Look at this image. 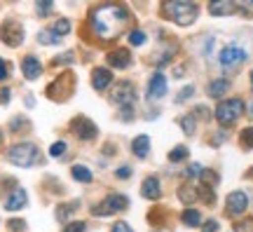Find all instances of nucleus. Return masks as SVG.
I'll return each mask as SVG.
<instances>
[{"instance_id": "f257e3e1", "label": "nucleus", "mask_w": 253, "mask_h": 232, "mask_svg": "<svg viewBox=\"0 0 253 232\" xmlns=\"http://www.w3.org/2000/svg\"><path fill=\"white\" fill-rule=\"evenodd\" d=\"M89 24L101 40H115L129 24V12L118 2H106L91 12Z\"/></svg>"}, {"instance_id": "dca6fc26", "label": "nucleus", "mask_w": 253, "mask_h": 232, "mask_svg": "<svg viewBox=\"0 0 253 232\" xmlns=\"http://www.w3.org/2000/svg\"><path fill=\"white\" fill-rule=\"evenodd\" d=\"M141 195L145 199H160L162 195V186H160V179L157 176H148L143 181V186H141Z\"/></svg>"}, {"instance_id": "cd10ccee", "label": "nucleus", "mask_w": 253, "mask_h": 232, "mask_svg": "<svg viewBox=\"0 0 253 232\" xmlns=\"http://www.w3.org/2000/svg\"><path fill=\"white\" fill-rule=\"evenodd\" d=\"M183 160H188V148L185 145H178V148H173L169 152V162H183Z\"/></svg>"}, {"instance_id": "4c0bfd02", "label": "nucleus", "mask_w": 253, "mask_h": 232, "mask_svg": "<svg viewBox=\"0 0 253 232\" xmlns=\"http://www.w3.org/2000/svg\"><path fill=\"white\" fill-rule=\"evenodd\" d=\"M235 230L237 232H253V221H244V223L235 225Z\"/></svg>"}, {"instance_id": "49530a36", "label": "nucleus", "mask_w": 253, "mask_h": 232, "mask_svg": "<svg viewBox=\"0 0 253 232\" xmlns=\"http://www.w3.org/2000/svg\"><path fill=\"white\" fill-rule=\"evenodd\" d=\"M249 115L253 117V103H251V106H249Z\"/></svg>"}, {"instance_id": "c03bdc74", "label": "nucleus", "mask_w": 253, "mask_h": 232, "mask_svg": "<svg viewBox=\"0 0 253 232\" xmlns=\"http://www.w3.org/2000/svg\"><path fill=\"white\" fill-rule=\"evenodd\" d=\"M218 230V221H209L207 223V232H216Z\"/></svg>"}, {"instance_id": "79ce46f5", "label": "nucleus", "mask_w": 253, "mask_h": 232, "mask_svg": "<svg viewBox=\"0 0 253 232\" xmlns=\"http://www.w3.org/2000/svg\"><path fill=\"white\" fill-rule=\"evenodd\" d=\"M9 98H12V92H9V90H0V103H7Z\"/></svg>"}, {"instance_id": "a19ab883", "label": "nucleus", "mask_w": 253, "mask_h": 232, "mask_svg": "<svg viewBox=\"0 0 253 232\" xmlns=\"http://www.w3.org/2000/svg\"><path fill=\"white\" fill-rule=\"evenodd\" d=\"M110 232H134V230H131V228H129L126 223H115Z\"/></svg>"}, {"instance_id": "423d86ee", "label": "nucleus", "mask_w": 253, "mask_h": 232, "mask_svg": "<svg viewBox=\"0 0 253 232\" xmlns=\"http://www.w3.org/2000/svg\"><path fill=\"white\" fill-rule=\"evenodd\" d=\"M129 206V199L125 195H108L99 206L91 209L94 216H110V214H118V211H125Z\"/></svg>"}, {"instance_id": "f704fd0d", "label": "nucleus", "mask_w": 253, "mask_h": 232, "mask_svg": "<svg viewBox=\"0 0 253 232\" xmlns=\"http://www.w3.org/2000/svg\"><path fill=\"white\" fill-rule=\"evenodd\" d=\"M9 230H12V232H21V230H26V223H24L21 218H12V221H9Z\"/></svg>"}, {"instance_id": "a878e982", "label": "nucleus", "mask_w": 253, "mask_h": 232, "mask_svg": "<svg viewBox=\"0 0 253 232\" xmlns=\"http://www.w3.org/2000/svg\"><path fill=\"white\" fill-rule=\"evenodd\" d=\"M52 5H54V0H36L38 17H47V14L52 12Z\"/></svg>"}, {"instance_id": "c85d7f7f", "label": "nucleus", "mask_w": 253, "mask_h": 232, "mask_svg": "<svg viewBox=\"0 0 253 232\" xmlns=\"http://www.w3.org/2000/svg\"><path fill=\"white\" fill-rule=\"evenodd\" d=\"M178 122H181L183 132H185V134H188V136H192V134H195V115H183L181 120H178Z\"/></svg>"}, {"instance_id": "c9c22d12", "label": "nucleus", "mask_w": 253, "mask_h": 232, "mask_svg": "<svg viewBox=\"0 0 253 232\" xmlns=\"http://www.w3.org/2000/svg\"><path fill=\"white\" fill-rule=\"evenodd\" d=\"M9 127H12V132H21V127H26V120H24V117H14V120L9 122Z\"/></svg>"}, {"instance_id": "9b49d317", "label": "nucleus", "mask_w": 253, "mask_h": 232, "mask_svg": "<svg viewBox=\"0 0 253 232\" xmlns=\"http://www.w3.org/2000/svg\"><path fill=\"white\" fill-rule=\"evenodd\" d=\"M164 94H167V78L157 71L150 78V82H148V94L145 96L150 98V101H160V98H164Z\"/></svg>"}, {"instance_id": "7ed1b4c3", "label": "nucleus", "mask_w": 253, "mask_h": 232, "mask_svg": "<svg viewBox=\"0 0 253 232\" xmlns=\"http://www.w3.org/2000/svg\"><path fill=\"white\" fill-rule=\"evenodd\" d=\"M7 160L14 164V167H21V169H28L40 162V152L33 143H17L12 145L7 152Z\"/></svg>"}, {"instance_id": "f3484780", "label": "nucleus", "mask_w": 253, "mask_h": 232, "mask_svg": "<svg viewBox=\"0 0 253 232\" xmlns=\"http://www.w3.org/2000/svg\"><path fill=\"white\" fill-rule=\"evenodd\" d=\"M106 61H108L110 68H126L131 63V54L126 52V49H115V52H110L106 56Z\"/></svg>"}, {"instance_id": "6e6552de", "label": "nucleus", "mask_w": 253, "mask_h": 232, "mask_svg": "<svg viewBox=\"0 0 253 232\" xmlns=\"http://www.w3.org/2000/svg\"><path fill=\"white\" fill-rule=\"evenodd\" d=\"M220 66L223 68H237V66H242V63L246 61V52L242 49V47L237 45H227L220 49Z\"/></svg>"}, {"instance_id": "ea45409f", "label": "nucleus", "mask_w": 253, "mask_h": 232, "mask_svg": "<svg viewBox=\"0 0 253 232\" xmlns=\"http://www.w3.org/2000/svg\"><path fill=\"white\" fill-rule=\"evenodd\" d=\"M199 174H202V164H190V169H188L190 179H195V176H199Z\"/></svg>"}, {"instance_id": "412c9836", "label": "nucleus", "mask_w": 253, "mask_h": 232, "mask_svg": "<svg viewBox=\"0 0 253 232\" xmlns=\"http://www.w3.org/2000/svg\"><path fill=\"white\" fill-rule=\"evenodd\" d=\"M71 174H73V179L80 181V183H91V171L84 164H75L71 169Z\"/></svg>"}, {"instance_id": "7c9ffc66", "label": "nucleus", "mask_w": 253, "mask_h": 232, "mask_svg": "<svg viewBox=\"0 0 253 232\" xmlns=\"http://www.w3.org/2000/svg\"><path fill=\"white\" fill-rule=\"evenodd\" d=\"M143 43H145V33H143V31H131V33H129V45L138 47V45H143Z\"/></svg>"}, {"instance_id": "6ab92c4d", "label": "nucleus", "mask_w": 253, "mask_h": 232, "mask_svg": "<svg viewBox=\"0 0 253 232\" xmlns=\"http://www.w3.org/2000/svg\"><path fill=\"white\" fill-rule=\"evenodd\" d=\"M227 90H230V80H225V78H218V80H213L211 85H209V96H211V98H220Z\"/></svg>"}, {"instance_id": "e433bc0d", "label": "nucleus", "mask_w": 253, "mask_h": 232, "mask_svg": "<svg viewBox=\"0 0 253 232\" xmlns=\"http://www.w3.org/2000/svg\"><path fill=\"white\" fill-rule=\"evenodd\" d=\"M7 75H9V63L0 59V82L7 80Z\"/></svg>"}, {"instance_id": "a211bd4d", "label": "nucleus", "mask_w": 253, "mask_h": 232, "mask_svg": "<svg viewBox=\"0 0 253 232\" xmlns=\"http://www.w3.org/2000/svg\"><path fill=\"white\" fill-rule=\"evenodd\" d=\"M131 152H134L136 157H148V152H150V139L145 134H141V136H136L134 141H131Z\"/></svg>"}, {"instance_id": "9d476101", "label": "nucleus", "mask_w": 253, "mask_h": 232, "mask_svg": "<svg viewBox=\"0 0 253 232\" xmlns=\"http://www.w3.org/2000/svg\"><path fill=\"white\" fill-rule=\"evenodd\" d=\"M246 206H249V197H246V192L235 190V192L227 195V214L230 216H242L246 211Z\"/></svg>"}, {"instance_id": "5701e85b", "label": "nucleus", "mask_w": 253, "mask_h": 232, "mask_svg": "<svg viewBox=\"0 0 253 232\" xmlns=\"http://www.w3.org/2000/svg\"><path fill=\"white\" fill-rule=\"evenodd\" d=\"M52 31H54L56 36H68V31H71V21L68 19H56L54 24H52Z\"/></svg>"}, {"instance_id": "72a5a7b5", "label": "nucleus", "mask_w": 253, "mask_h": 232, "mask_svg": "<svg viewBox=\"0 0 253 232\" xmlns=\"http://www.w3.org/2000/svg\"><path fill=\"white\" fill-rule=\"evenodd\" d=\"M195 96V87H185V90L176 96V103H183V101H188V98H192Z\"/></svg>"}, {"instance_id": "4468645a", "label": "nucleus", "mask_w": 253, "mask_h": 232, "mask_svg": "<svg viewBox=\"0 0 253 232\" xmlns=\"http://www.w3.org/2000/svg\"><path fill=\"white\" fill-rule=\"evenodd\" d=\"M28 202V195L24 187H14L12 192L7 195V199H5V209L7 211H19V209H24Z\"/></svg>"}, {"instance_id": "1a4fd4ad", "label": "nucleus", "mask_w": 253, "mask_h": 232, "mask_svg": "<svg viewBox=\"0 0 253 232\" xmlns=\"http://www.w3.org/2000/svg\"><path fill=\"white\" fill-rule=\"evenodd\" d=\"M110 98H113V103H118V106H131L136 101L134 85H131V82H118L115 90L110 92Z\"/></svg>"}, {"instance_id": "37998d69", "label": "nucleus", "mask_w": 253, "mask_h": 232, "mask_svg": "<svg viewBox=\"0 0 253 232\" xmlns=\"http://www.w3.org/2000/svg\"><path fill=\"white\" fill-rule=\"evenodd\" d=\"M131 176V169L129 167H122V169H118V179H129Z\"/></svg>"}, {"instance_id": "393cba45", "label": "nucleus", "mask_w": 253, "mask_h": 232, "mask_svg": "<svg viewBox=\"0 0 253 232\" xmlns=\"http://www.w3.org/2000/svg\"><path fill=\"white\" fill-rule=\"evenodd\" d=\"M178 195H181V199L185 204H192V202L197 199V190H192V186H181Z\"/></svg>"}, {"instance_id": "bb28decb", "label": "nucleus", "mask_w": 253, "mask_h": 232, "mask_svg": "<svg viewBox=\"0 0 253 232\" xmlns=\"http://www.w3.org/2000/svg\"><path fill=\"white\" fill-rule=\"evenodd\" d=\"M199 181L204 183V186H216L218 183V174L216 171H209V169H202V174H199Z\"/></svg>"}, {"instance_id": "b1692460", "label": "nucleus", "mask_w": 253, "mask_h": 232, "mask_svg": "<svg viewBox=\"0 0 253 232\" xmlns=\"http://www.w3.org/2000/svg\"><path fill=\"white\" fill-rule=\"evenodd\" d=\"M75 209H78V202H71V206H68V204H61L59 209H56V218H59L61 223H66V218H68V216H71Z\"/></svg>"}, {"instance_id": "58836bf2", "label": "nucleus", "mask_w": 253, "mask_h": 232, "mask_svg": "<svg viewBox=\"0 0 253 232\" xmlns=\"http://www.w3.org/2000/svg\"><path fill=\"white\" fill-rule=\"evenodd\" d=\"M71 61H73V54L66 52L63 56H56V59H54V66H61V63H71Z\"/></svg>"}, {"instance_id": "aec40b11", "label": "nucleus", "mask_w": 253, "mask_h": 232, "mask_svg": "<svg viewBox=\"0 0 253 232\" xmlns=\"http://www.w3.org/2000/svg\"><path fill=\"white\" fill-rule=\"evenodd\" d=\"M61 40H63V38L56 36L52 28H49V31H40V33H38V43H40V45H59Z\"/></svg>"}, {"instance_id": "0eeeda50", "label": "nucleus", "mask_w": 253, "mask_h": 232, "mask_svg": "<svg viewBox=\"0 0 253 232\" xmlns=\"http://www.w3.org/2000/svg\"><path fill=\"white\" fill-rule=\"evenodd\" d=\"M71 129H73V134L78 136L80 141H94V139H96V134H99L96 125H94L91 120H87L84 115L75 117V120L71 122Z\"/></svg>"}, {"instance_id": "473e14b6", "label": "nucleus", "mask_w": 253, "mask_h": 232, "mask_svg": "<svg viewBox=\"0 0 253 232\" xmlns=\"http://www.w3.org/2000/svg\"><path fill=\"white\" fill-rule=\"evenodd\" d=\"M63 152H66V143L63 141H56L54 145L49 148V155H52V157H61Z\"/></svg>"}, {"instance_id": "c756f323", "label": "nucleus", "mask_w": 253, "mask_h": 232, "mask_svg": "<svg viewBox=\"0 0 253 232\" xmlns=\"http://www.w3.org/2000/svg\"><path fill=\"white\" fill-rule=\"evenodd\" d=\"M239 141H242V145L246 150H253V127H246L242 132V136H239Z\"/></svg>"}, {"instance_id": "de8ad7c7", "label": "nucleus", "mask_w": 253, "mask_h": 232, "mask_svg": "<svg viewBox=\"0 0 253 232\" xmlns=\"http://www.w3.org/2000/svg\"><path fill=\"white\" fill-rule=\"evenodd\" d=\"M251 82H253V71H251Z\"/></svg>"}, {"instance_id": "2eb2a0df", "label": "nucleus", "mask_w": 253, "mask_h": 232, "mask_svg": "<svg viewBox=\"0 0 253 232\" xmlns=\"http://www.w3.org/2000/svg\"><path fill=\"white\" fill-rule=\"evenodd\" d=\"M21 73L26 80H38L40 73H42V63L38 61V56H24L21 61Z\"/></svg>"}, {"instance_id": "a18cd8bd", "label": "nucleus", "mask_w": 253, "mask_h": 232, "mask_svg": "<svg viewBox=\"0 0 253 232\" xmlns=\"http://www.w3.org/2000/svg\"><path fill=\"white\" fill-rule=\"evenodd\" d=\"M242 5H246V7H253V0H239Z\"/></svg>"}, {"instance_id": "2f4dec72", "label": "nucleus", "mask_w": 253, "mask_h": 232, "mask_svg": "<svg viewBox=\"0 0 253 232\" xmlns=\"http://www.w3.org/2000/svg\"><path fill=\"white\" fill-rule=\"evenodd\" d=\"M84 230H87V225L82 223V221H73V223H68L63 228V232H84Z\"/></svg>"}, {"instance_id": "f8f14e48", "label": "nucleus", "mask_w": 253, "mask_h": 232, "mask_svg": "<svg viewBox=\"0 0 253 232\" xmlns=\"http://www.w3.org/2000/svg\"><path fill=\"white\" fill-rule=\"evenodd\" d=\"M237 9L239 7H237L235 0H209L211 17H227V14H235Z\"/></svg>"}, {"instance_id": "4be33fe9", "label": "nucleus", "mask_w": 253, "mask_h": 232, "mask_svg": "<svg viewBox=\"0 0 253 232\" xmlns=\"http://www.w3.org/2000/svg\"><path fill=\"white\" fill-rule=\"evenodd\" d=\"M181 218H183V223L190 225V228H197V225L202 223V216H199V211H195V209H185Z\"/></svg>"}, {"instance_id": "20e7f679", "label": "nucleus", "mask_w": 253, "mask_h": 232, "mask_svg": "<svg viewBox=\"0 0 253 232\" xmlns=\"http://www.w3.org/2000/svg\"><path fill=\"white\" fill-rule=\"evenodd\" d=\"M242 110H244V101H242V98H227V101H220V103H218L213 115H216V120L223 127H230L239 120Z\"/></svg>"}, {"instance_id": "39448f33", "label": "nucleus", "mask_w": 253, "mask_h": 232, "mask_svg": "<svg viewBox=\"0 0 253 232\" xmlns=\"http://www.w3.org/2000/svg\"><path fill=\"white\" fill-rule=\"evenodd\" d=\"M0 38H2V43L7 47H19L24 43V26L19 24L17 19H7L0 26Z\"/></svg>"}, {"instance_id": "f03ea898", "label": "nucleus", "mask_w": 253, "mask_h": 232, "mask_svg": "<svg viewBox=\"0 0 253 232\" xmlns=\"http://www.w3.org/2000/svg\"><path fill=\"white\" fill-rule=\"evenodd\" d=\"M162 14L164 19H169L178 26H190L199 17V7L195 0H164Z\"/></svg>"}, {"instance_id": "ddd939ff", "label": "nucleus", "mask_w": 253, "mask_h": 232, "mask_svg": "<svg viewBox=\"0 0 253 232\" xmlns=\"http://www.w3.org/2000/svg\"><path fill=\"white\" fill-rule=\"evenodd\" d=\"M110 85H113L110 68H94V73H91V87L96 92H103V90H108Z\"/></svg>"}]
</instances>
